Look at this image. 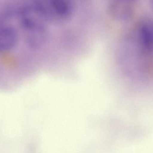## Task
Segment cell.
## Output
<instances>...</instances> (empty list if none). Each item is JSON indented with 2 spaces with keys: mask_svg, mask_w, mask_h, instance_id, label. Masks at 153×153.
I'll use <instances>...</instances> for the list:
<instances>
[{
  "mask_svg": "<svg viewBox=\"0 0 153 153\" xmlns=\"http://www.w3.org/2000/svg\"><path fill=\"white\" fill-rule=\"evenodd\" d=\"M18 40L17 31L8 26L0 27V51H9L16 46Z\"/></svg>",
  "mask_w": 153,
  "mask_h": 153,
  "instance_id": "1",
  "label": "cell"
},
{
  "mask_svg": "<svg viewBox=\"0 0 153 153\" xmlns=\"http://www.w3.org/2000/svg\"><path fill=\"white\" fill-rule=\"evenodd\" d=\"M52 13L59 19H65L70 18L72 7L69 0H49Z\"/></svg>",
  "mask_w": 153,
  "mask_h": 153,
  "instance_id": "2",
  "label": "cell"
}]
</instances>
